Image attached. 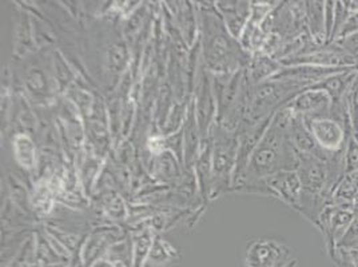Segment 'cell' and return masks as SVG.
Here are the masks:
<instances>
[{"label":"cell","instance_id":"obj_15","mask_svg":"<svg viewBox=\"0 0 358 267\" xmlns=\"http://www.w3.org/2000/svg\"><path fill=\"white\" fill-rule=\"evenodd\" d=\"M334 16H336V1L328 0L325 1V31H327L328 45L331 41L333 29H334Z\"/></svg>","mask_w":358,"mask_h":267},{"label":"cell","instance_id":"obj_10","mask_svg":"<svg viewBox=\"0 0 358 267\" xmlns=\"http://www.w3.org/2000/svg\"><path fill=\"white\" fill-rule=\"evenodd\" d=\"M343 107L348 114L353 134L358 136V73L345 95Z\"/></svg>","mask_w":358,"mask_h":267},{"label":"cell","instance_id":"obj_8","mask_svg":"<svg viewBox=\"0 0 358 267\" xmlns=\"http://www.w3.org/2000/svg\"><path fill=\"white\" fill-rule=\"evenodd\" d=\"M306 29L315 45H328L325 31V1H305Z\"/></svg>","mask_w":358,"mask_h":267},{"label":"cell","instance_id":"obj_9","mask_svg":"<svg viewBox=\"0 0 358 267\" xmlns=\"http://www.w3.org/2000/svg\"><path fill=\"white\" fill-rule=\"evenodd\" d=\"M330 203L341 208H357L358 205V174L345 175L334 187Z\"/></svg>","mask_w":358,"mask_h":267},{"label":"cell","instance_id":"obj_17","mask_svg":"<svg viewBox=\"0 0 358 267\" xmlns=\"http://www.w3.org/2000/svg\"><path fill=\"white\" fill-rule=\"evenodd\" d=\"M299 266V261H297V259H292V261H290V262H289V264H287V265H286V266L285 267H297Z\"/></svg>","mask_w":358,"mask_h":267},{"label":"cell","instance_id":"obj_1","mask_svg":"<svg viewBox=\"0 0 358 267\" xmlns=\"http://www.w3.org/2000/svg\"><path fill=\"white\" fill-rule=\"evenodd\" d=\"M290 120L292 111L287 106L273 115L246 164L245 177L249 185L281 171L297 170L299 152L292 142Z\"/></svg>","mask_w":358,"mask_h":267},{"label":"cell","instance_id":"obj_14","mask_svg":"<svg viewBox=\"0 0 358 267\" xmlns=\"http://www.w3.org/2000/svg\"><path fill=\"white\" fill-rule=\"evenodd\" d=\"M333 43L338 45L341 50H343L346 54H349L350 57H353L355 59H358V31L352 35L341 38Z\"/></svg>","mask_w":358,"mask_h":267},{"label":"cell","instance_id":"obj_11","mask_svg":"<svg viewBox=\"0 0 358 267\" xmlns=\"http://www.w3.org/2000/svg\"><path fill=\"white\" fill-rule=\"evenodd\" d=\"M345 175L358 174V136L352 134L343 149Z\"/></svg>","mask_w":358,"mask_h":267},{"label":"cell","instance_id":"obj_7","mask_svg":"<svg viewBox=\"0 0 358 267\" xmlns=\"http://www.w3.org/2000/svg\"><path fill=\"white\" fill-rule=\"evenodd\" d=\"M357 73L358 68H348L345 71L329 76L321 83L313 86L312 89H321L327 92L333 102V108L343 107L345 95Z\"/></svg>","mask_w":358,"mask_h":267},{"label":"cell","instance_id":"obj_18","mask_svg":"<svg viewBox=\"0 0 358 267\" xmlns=\"http://www.w3.org/2000/svg\"><path fill=\"white\" fill-rule=\"evenodd\" d=\"M357 67H358V59H357Z\"/></svg>","mask_w":358,"mask_h":267},{"label":"cell","instance_id":"obj_4","mask_svg":"<svg viewBox=\"0 0 358 267\" xmlns=\"http://www.w3.org/2000/svg\"><path fill=\"white\" fill-rule=\"evenodd\" d=\"M290 261V249L284 242L258 238L248 245L243 265L245 267H285Z\"/></svg>","mask_w":358,"mask_h":267},{"label":"cell","instance_id":"obj_6","mask_svg":"<svg viewBox=\"0 0 358 267\" xmlns=\"http://www.w3.org/2000/svg\"><path fill=\"white\" fill-rule=\"evenodd\" d=\"M286 106L293 114L303 119L330 117L333 110V102L328 94L315 89H308L299 92Z\"/></svg>","mask_w":358,"mask_h":267},{"label":"cell","instance_id":"obj_12","mask_svg":"<svg viewBox=\"0 0 358 267\" xmlns=\"http://www.w3.org/2000/svg\"><path fill=\"white\" fill-rule=\"evenodd\" d=\"M350 16V13L346 7L345 1H336V16H334V29H333V35H331V41L330 43L336 42L337 38L340 36L343 26L346 24L348 19Z\"/></svg>","mask_w":358,"mask_h":267},{"label":"cell","instance_id":"obj_13","mask_svg":"<svg viewBox=\"0 0 358 267\" xmlns=\"http://www.w3.org/2000/svg\"><path fill=\"white\" fill-rule=\"evenodd\" d=\"M341 249H358V210L352 223L349 224L346 233L343 234V239L338 243Z\"/></svg>","mask_w":358,"mask_h":267},{"label":"cell","instance_id":"obj_3","mask_svg":"<svg viewBox=\"0 0 358 267\" xmlns=\"http://www.w3.org/2000/svg\"><path fill=\"white\" fill-rule=\"evenodd\" d=\"M314 140L325 154H338L345 149L349 136L353 134L352 127L334 117L305 119Z\"/></svg>","mask_w":358,"mask_h":267},{"label":"cell","instance_id":"obj_2","mask_svg":"<svg viewBox=\"0 0 358 267\" xmlns=\"http://www.w3.org/2000/svg\"><path fill=\"white\" fill-rule=\"evenodd\" d=\"M249 192L277 198L294 211L299 210L302 185L296 170L281 171L248 185Z\"/></svg>","mask_w":358,"mask_h":267},{"label":"cell","instance_id":"obj_16","mask_svg":"<svg viewBox=\"0 0 358 267\" xmlns=\"http://www.w3.org/2000/svg\"><path fill=\"white\" fill-rule=\"evenodd\" d=\"M345 3H346V7H348V10H349L350 15H352V14H357L358 0H346Z\"/></svg>","mask_w":358,"mask_h":267},{"label":"cell","instance_id":"obj_5","mask_svg":"<svg viewBox=\"0 0 358 267\" xmlns=\"http://www.w3.org/2000/svg\"><path fill=\"white\" fill-rule=\"evenodd\" d=\"M356 215V208H341L329 203L322 211L317 229L321 231L329 257L336 252L340 240Z\"/></svg>","mask_w":358,"mask_h":267}]
</instances>
